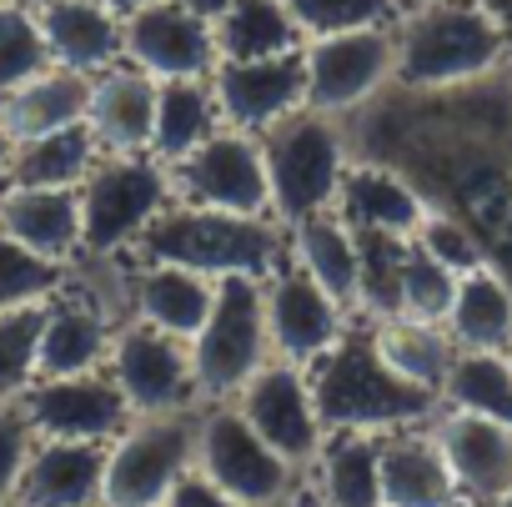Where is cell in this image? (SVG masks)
Masks as SVG:
<instances>
[{"instance_id": "ac0fdd59", "label": "cell", "mask_w": 512, "mask_h": 507, "mask_svg": "<svg viewBox=\"0 0 512 507\" xmlns=\"http://www.w3.org/2000/svg\"><path fill=\"white\" fill-rule=\"evenodd\" d=\"M432 437L452 467L462 507H497L507 497V487H512V427L507 422L437 407Z\"/></svg>"}, {"instance_id": "83f0119b", "label": "cell", "mask_w": 512, "mask_h": 507, "mask_svg": "<svg viewBox=\"0 0 512 507\" xmlns=\"http://www.w3.org/2000/svg\"><path fill=\"white\" fill-rule=\"evenodd\" d=\"M457 352H512V277L502 267H477L457 277L447 322Z\"/></svg>"}, {"instance_id": "f1b7e54d", "label": "cell", "mask_w": 512, "mask_h": 507, "mask_svg": "<svg viewBox=\"0 0 512 507\" xmlns=\"http://www.w3.org/2000/svg\"><path fill=\"white\" fill-rule=\"evenodd\" d=\"M86 96H91V76L46 66L26 86L0 96V126L11 131V141H31V136L76 126V121H86Z\"/></svg>"}, {"instance_id": "ba28073f", "label": "cell", "mask_w": 512, "mask_h": 507, "mask_svg": "<svg viewBox=\"0 0 512 507\" xmlns=\"http://www.w3.org/2000/svg\"><path fill=\"white\" fill-rule=\"evenodd\" d=\"M196 467V412L131 417L106 447L101 507H161L166 492Z\"/></svg>"}, {"instance_id": "9c48e42d", "label": "cell", "mask_w": 512, "mask_h": 507, "mask_svg": "<svg viewBox=\"0 0 512 507\" xmlns=\"http://www.w3.org/2000/svg\"><path fill=\"white\" fill-rule=\"evenodd\" d=\"M166 176H171V201L206 206V211H231V216H272L262 136H251V131L221 126L191 156L171 161Z\"/></svg>"}, {"instance_id": "9a60e30c", "label": "cell", "mask_w": 512, "mask_h": 507, "mask_svg": "<svg viewBox=\"0 0 512 507\" xmlns=\"http://www.w3.org/2000/svg\"><path fill=\"white\" fill-rule=\"evenodd\" d=\"M116 337V307L81 282V267L71 282L41 307V332H36V377H71V372H96L106 367ZM31 377V382H36Z\"/></svg>"}, {"instance_id": "836d02e7", "label": "cell", "mask_w": 512, "mask_h": 507, "mask_svg": "<svg viewBox=\"0 0 512 507\" xmlns=\"http://www.w3.org/2000/svg\"><path fill=\"white\" fill-rule=\"evenodd\" d=\"M437 407L492 417L512 427V352H457Z\"/></svg>"}, {"instance_id": "7bdbcfd3", "label": "cell", "mask_w": 512, "mask_h": 507, "mask_svg": "<svg viewBox=\"0 0 512 507\" xmlns=\"http://www.w3.org/2000/svg\"><path fill=\"white\" fill-rule=\"evenodd\" d=\"M487 6V16L497 21V31H502V41H507V51H512V0H482Z\"/></svg>"}, {"instance_id": "2e32d148", "label": "cell", "mask_w": 512, "mask_h": 507, "mask_svg": "<svg viewBox=\"0 0 512 507\" xmlns=\"http://www.w3.org/2000/svg\"><path fill=\"white\" fill-rule=\"evenodd\" d=\"M262 302H267V337H272V357L282 362H317L322 352H332L342 342V332L357 322L337 297H327L307 272H297L292 262L277 267L262 282Z\"/></svg>"}, {"instance_id": "74e56055", "label": "cell", "mask_w": 512, "mask_h": 507, "mask_svg": "<svg viewBox=\"0 0 512 507\" xmlns=\"http://www.w3.org/2000/svg\"><path fill=\"white\" fill-rule=\"evenodd\" d=\"M46 66H51V56H46L36 11H21V6L6 0V6H0V96L26 86Z\"/></svg>"}, {"instance_id": "5bb4252c", "label": "cell", "mask_w": 512, "mask_h": 507, "mask_svg": "<svg viewBox=\"0 0 512 507\" xmlns=\"http://www.w3.org/2000/svg\"><path fill=\"white\" fill-rule=\"evenodd\" d=\"M21 407L36 437H56V442H116L131 422V407L106 367L71 372V377H36L21 392Z\"/></svg>"}, {"instance_id": "c3c4849f", "label": "cell", "mask_w": 512, "mask_h": 507, "mask_svg": "<svg viewBox=\"0 0 512 507\" xmlns=\"http://www.w3.org/2000/svg\"><path fill=\"white\" fill-rule=\"evenodd\" d=\"M292 507H322V502H317V497H307V492H297V497H292Z\"/></svg>"}, {"instance_id": "ee69618b", "label": "cell", "mask_w": 512, "mask_h": 507, "mask_svg": "<svg viewBox=\"0 0 512 507\" xmlns=\"http://www.w3.org/2000/svg\"><path fill=\"white\" fill-rule=\"evenodd\" d=\"M11 151H16V141H11L6 126H0V191L11 186Z\"/></svg>"}, {"instance_id": "8fae6325", "label": "cell", "mask_w": 512, "mask_h": 507, "mask_svg": "<svg viewBox=\"0 0 512 507\" xmlns=\"http://www.w3.org/2000/svg\"><path fill=\"white\" fill-rule=\"evenodd\" d=\"M106 372L121 387L131 417H171V412H196V372H191V342L146 327L136 317L116 322Z\"/></svg>"}, {"instance_id": "603a6c76", "label": "cell", "mask_w": 512, "mask_h": 507, "mask_svg": "<svg viewBox=\"0 0 512 507\" xmlns=\"http://www.w3.org/2000/svg\"><path fill=\"white\" fill-rule=\"evenodd\" d=\"M382 507H462L452 467L432 437V422L382 432Z\"/></svg>"}, {"instance_id": "e575fe53", "label": "cell", "mask_w": 512, "mask_h": 507, "mask_svg": "<svg viewBox=\"0 0 512 507\" xmlns=\"http://www.w3.org/2000/svg\"><path fill=\"white\" fill-rule=\"evenodd\" d=\"M76 267H56L36 251H26L16 236L0 231V312H21V307H41L51 302Z\"/></svg>"}, {"instance_id": "f6af8a7d", "label": "cell", "mask_w": 512, "mask_h": 507, "mask_svg": "<svg viewBox=\"0 0 512 507\" xmlns=\"http://www.w3.org/2000/svg\"><path fill=\"white\" fill-rule=\"evenodd\" d=\"M181 6H186V11H196V16H206V21H216V16L231 6V0H181Z\"/></svg>"}, {"instance_id": "f5cc1de1", "label": "cell", "mask_w": 512, "mask_h": 507, "mask_svg": "<svg viewBox=\"0 0 512 507\" xmlns=\"http://www.w3.org/2000/svg\"><path fill=\"white\" fill-rule=\"evenodd\" d=\"M0 6H6V0H0Z\"/></svg>"}, {"instance_id": "60d3db41", "label": "cell", "mask_w": 512, "mask_h": 507, "mask_svg": "<svg viewBox=\"0 0 512 507\" xmlns=\"http://www.w3.org/2000/svg\"><path fill=\"white\" fill-rule=\"evenodd\" d=\"M31 447H36V427H31L21 397L0 402V502L16 497L21 472H26V462H31Z\"/></svg>"}, {"instance_id": "3957f363", "label": "cell", "mask_w": 512, "mask_h": 507, "mask_svg": "<svg viewBox=\"0 0 512 507\" xmlns=\"http://www.w3.org/2000/svg\"><path fill=\"white\" fill-rule=\"evenodd\" d=\"M307 382L327 432H397V427L432 422L437 412L432 392L402 382L382 362L367 322H352L332 352L307 362Z\"/></svg>"}, {"instance_id": "8d00e7d4", "label": "cell", "mask_w": 512, "mask_h": 507, "mask_svg": "<svg viewBox=\"0 0 512 507\" xmlns=\"http://www.w3.org/2000/svg\"><path fill=\"white\" fill-rule=\"evenodd\" d=\"M282 6L297 21L302 41L367 31V26H392L402 16V0H282Z\"/></svg>"}, {"instance_id": "52a82bcc", "label": "cell", "mask_w": 512, "mask_h": 507, "mask_svg": "<svg viewBox=\"0 0 512 507\" xmlns=\"http://www.w3.org/2000/svg\"><path fill=\"white\" fill-rule=\"evenodd\" d=\"M196 472L246 507H287L302 492V472L251 432L236 402H211L196 417Z\"/></svg>"}, {"instance_id": "7a4b0ae2", "label": "cell", "mask_w": 512, "mask_h": 507, "mask_svg": "<svg viewBox=\"0 0 512 507\" xmlns=\"http://www.w3.org/2000/svg\"><path fill=\"white\" fill-rule=\"evenodd\" d=\"M126 262H166L201 272L211 282L221 277H272L287 267V226L277 216H231L206 211L186 201H166L161 216L136 236Z\"/></svg>"}, {"instance_id": "816d5d0a", "label": "cell", "mask_w": 512, "mask_h": 507, "mask_svg": "<svg viewBox=\"0 0 512 507\" xmlns=\"http://www.w3.org/2000/svg\"><path fill=\"white\" fill-rule=\"evenodd\" d=\"M0 507H16V502H0Z\"/></svg>"}, {"instance_id": "7c38bea8", "label": "cell", "mask_w": 512, "mask_h": 507, "mask_svg": "<svg viewBox=\"0 0 512 507\" xmlns=\"http://www.w3.org/2000/svg\"><path fill=\"white\" fill-rule=\"evenodd\" d=\"M226 402H236V412L251 422V432L262 437L277 457H287L297 472L312 467V457H317L327 427H322V417H317V397H312L307 367L272 357V362L256 367V372L241 382V392L226 397Z\"/></svg>"}, {"instance_id": "d4e9b609", "label": "cell", "mask_w": 512, "mask_h": 507, "mask_svg": "<svg viewBox=\"0 0 512 507\" xmlns=\"http://www.w3.org/2000/svg\"><path fill=\"white\" fill-rule=\"evenodd\" d=\"M41 41L51 66L76 71V76H101L121 61V16L106 11L101 0H51L36 11Z\"/></svg>"}, {"instance_id": "e0dca14e", "label": "cell", "mask_w": 512, "mask_h": 507, "mask_svg": "<svg viewBox=\"0 0 512 507\" xmlns=\"http://www.w3.org/2000/svg\"><path fill=\"white\" fill-rule=\"evenodd\" d=\"M211 91H216V111L221 126L262 136L267 126H277L282 116L307 106V66L302 51L287 56H262V61H221L211 71Z\"/></svg>"}, {"instance_id": "f35d334b", "label": "cell", "mask_w": 512, "mask_h": 507, "mask_svg": "<svg viewBox=\"0 0 512 507\" xmlns=\"http://www.w3.org/2000/svg\"><path fill=\"white\" fill-rule=\"evenodd\" d=\"M412 246H422L427 257H432L437 267H447L452 277H467V272H477V267L492 262L487 246H482V236H477L462 216H452V211H442V206H432V211L422 216Z\"/></svg>"}, {"instance_id": "6da1fadb", "label": "cell", "mask_w": 512, "mask_h": 507, "mask_svg": "<svg viewBox=\"0 0 512 507\" xmlns=\"http://www.w3.org/2000/svg\"><path fill=\"white\" fill-rule=\"evenodd\" d=\"M402 91H462L512 71V51L482 0H422L392 21Z\"/></svg>"}, {"instance_id": "b9f144b4", "label": "cell", "mask_w": 512, "mask_h": 507, "mask_svg": "<svg viewBox=\"0 0 512 507\" xmlns=\"http://www.w3.org/2000/svg\"><path fill=\"white\" fill-rule=\"evenodd\" d=\"M161 507H246V502H236L231 492H221L216 482H206V477L191 467V472L166 492V502H161Z\"/></svg>"}, {"instance_id": "277c9868", "label": "cell", "mask_w": 512, "mask_h": 507, "mask_svg": "<svg viewBox=\"0 0 512 507\" xmlns=\"http://www.w3.org/2000/svg\"><path fill=\"white\" fill-rule=\"evenodd\" d=\"M262 161H267V186H272V216L282 226L332 211L342 171L352 161L347 121L302 106L262 131Z\"/></svg>"}, {"instance_id": "44dd1931", "label": "cell", "mask_w": 512, "mask_h": 507, "mask_svg": "<svg viewBox=\"0 0 512 507\" xmlns=\"http://www.w3.org/2000/svg\"><path fill=\"white\" fill-rule=\"evenodd\" d=\"M111 442H56L36 437L31 462L16 487V507H101Z\"/></svg>"}, {"instance_id": "484cf974", "label": "cell", "mask_w": 512, "mask_h": 507, "mask_svg": "<svg viewBox=\"0 0 512 507\" xmlns=\"http://www.w3.org/2000/svg\"><path fill=\"white\" fill-rule=\"evenodd\" d=\"M287 262L307 272L327 297H337L357 317V282H362V241L337 211H317L287 226Z\"/></svg>"}, {"instance_id": "f546056e", "label": "cell", "mask_w": 512, "mask_h": 507, "mask_svg": "<svg viewBox=\"0 0 512 507\" xmlns=\"http://www.w3.org/2000/svg\"><path fill=\"white\" fill-rule=\"evenodd\" d=\"M372 327V342H377V352H382V362L402 377V382H412V387H422V392H442V382H447V372H452V362H457V342H452V332L442 327V322H417V317H382V322H367Z\"/></svg>"}, {"instance_id": "f907efd6", "label": "cell", "mask_w": 512, "mask_h": 507, "mask_svg": "<svg viewBox=\"0 0 512 507\" xmlns=\"http://www.w3.org/2000/svg\"><path fill=\"white\" fill-rule=\"evenodd\" d=\"M402 6H422V0H402Z\"/></svg>"}, {"instance_id": "bcb514c9", "label": "cell", "mask_w": 512, "mask_h": 507, "mask_svg": "<svg viewBox=\"0 0 512 507\" xmlns=\"http://www.w3.org/2000/svg\"><path fill=\"white\" fill-rule=\"evenodd\" d=\"M101 6H106V11H116V16H131V11H141V6H146V0H101Z\"/></svg>"}, {"instance_id": "cb8c5ba5", "label": "cell", "mask_w": 512, "mask_h": 507, "mask_svg": "<svg viewBox=\"0 0 512 507\" xmlns=\"http://www.w3.org/2000/svg\"><path fill=\"white\" fill-rule=\"evenodd\" d=\"M0 231L16 236L26 251L81 267V201L76 191H46V186H6L0 191Z\"/></svg>"}, {"instance_id": "ab89813d", "label": "cell", "mask_w": 512, "mask_h": 507, "mask_svg": "<svg viewBox=\"0 0 512 507\" xmlns=\"http://www.w3.org/2000/svg\"><path fill=\"white\" fill-rule=\"evenodd\" d=\"M46 307V302H41ZM41 307L0 312V402H11L31 387L36 377V332H41Z\"/></svg>"}, {"instance_id": "ffe728a7", "label": "cell", "mask_w": 512, "mask_h": 507, "mask_svg": "<svg viewBox=\"0 0 512 507\" xmlns=\"http://www.w3.org/2000/svg\"><path fill=\"white\" fill-rule=\"evenodd\" d=\"M126 267V317L146 322V327H161L181 342H191L211 312V297H216V282L201 277V272H186V267H166V262H116Z\"/></svg>"}, {"instance_id": "4dcf8cb0", "label": "cell", "mask_w": 512, "mask_h": 507, "mask_svg": "<svg viewBox=\"0 0 512 507\" xmlns=\"http://www.w3.org/2000/svg\"><path fill=\"white\" fill-rule=\"evenodd\" d=\"M221 131L216 91L206 81H156V126H151V156L161 166L191 156L206 136Z\"/></svg>"}, {"instance_id": "4fadbf2b", "label": "cell", "mask_w": 512, "mask_h": 507, "mask_svg": "<svg viewBox=\"0 0 512 507\" xmlns=\"http://www.w3.org/2000/svg\"><path fill=\"white\" fill-rule=\"evenodd\" d=\"M121 61L151 81H206L221 66L211 21L181 0H146L141 11L121 16Z\"/></svg>"}, {"instance_id": "7402d4cb", "label": "cell", "mask_w": 512, "mask_h": 507, "mask_svg": "<svg viewBox=\"0 0 512 507\" xmlns=\"http://www.w3.org/2000/svg\"><path fill=\"white\" fill-rule=\"evenodd\" d=\"M86 126L101 151L121 156H151V126H156V81L136 71L131 61H116L111 71L91 76L86 96Z\"/></svg>"}, {"instance_id": "5b68a950", "label": "cell", "mask_w": 512, "mask_h": 507, "mask_svg": "<svg viewBox=\"0 0 512 507\" xmlns=\"http://www.w3.org/2000/svg\"><path fill=\"white\" fill-rule=\"evenodd\" d=\"M76 201H81V267H111L126 262L136 236L171 201V176L156 156L101 151L86 181L76 186Z\"/></svg>"}, {"instance_id": "7dc6e473", "label": "cell", "mask_w": 512, "mask_h": 507, "mask_svg": "<svg viewBox=\"0 0 512 507\" xmlns=\"http://www.w3.org/2000/svg\"><path fill=\"white\" fill-rule=\"evenodd\" d=\"M11 6H21V11H46L51 0H11Z\"/></svg>"}, {"instance_id": "d590c367", "label": "cell", "mask_w": 512, "mask_h": 507, "mask_svg": "<svg viewBox=\"0 0 512 507\" xmlns=\"http://www.w3.org/2000/svg\"><path fill=\"white\" fill-rule=\"evenodd\" d=\"M457 277L447 267H437L422 246H402L397 262V317H417V322H447Z\"/></svg>"}, {"instance_id": "4316f807", "label": "cell", "mask_w": 512, "mask_h": 507, "mask_svg": "<svg viewBox=\"0 0 512 507\" xmlns=\"http://www.w3.org/2000/svg\"><path fill=\"white\" fill-rule=\"evenodd\" d=\"M382 432H327L312 467H307V497L322 507H382V462H377Z\"/></svg>"}, {"instance_id": "d6986e66", "label": "cell", "mask_w": 512, "mask_h": 507, "mask_svg": "<svg viewBox=\"0 0 512 507\" xmlns=\"http://www.w3.org/2000/svg\"><path fill=\"white\" fill-rule=\"evenodd\" d=\"M352 231H367V236H397V241H412L422 216L432 211L427 196L387 161H372V156H352L347 171H342V186H337V206H332Z\"/></svg>"}, {"instance_id": "30bf717a", "label": "cell", "mask_w": 512, "mask_h": 507, "mask_svg": "<svg viewBox=\"0 0 512 507\" xmlns=\"http://www.w3.org/2000/svg\"><path fill=\"white\" fill-rule=\"evenodd\" d=\"M307 66V106L337 121H352L367 111L397 76V41L392 26H367V31H342V36H317L302 46Z\"/></svg>"}, {"instance_id": "8992f818", "label": "cell", "mask_w": 512, "mask_h": 507, "mask_svg": "<svg viewBox=\"0 0 512 507\" xmlns=\"http://www.w3.org/2000/svg\"><path fill=\"white\" fill-rule=\"evenodd\" d=\"M272 362V337H267V302H262V277H221L211 312L201 332L191 337V372L196 392L206 402H226L241 392V382Z\"/></svg>"}, {"instance_id": "db71d44e", "label": "cell", "mask_w": 512, "mask_h": 507, "mask_svg": "<svg viewBox=\"0 0 512 507\" xmlns=\"http://www.w3.org/2000/svg\"><path fill=\"white\" fill-rule=\"evenodd\" d=\"M287 507H292V502H287Z\"/></svg>"}, {"instance_id": "d6a6232c", "label": "cell", "mask_w": 512, "mask_h": 507, "mask_svg": "<svg viewBox=\"0 0 512 507\" xmlns=\"http://www.w3.org/2000/svg\"><path fill=\"white\" fill-rule=\"evenodd\" d=\"M211 31H216L221 61H262V56H287L307 46L282 0H231L211 21Z\"/></svg>"}, {"instance_id": "681fc988", "label": "cell", "mask_w": 512, "mask_h": 507, "mask_svg": "<svg viewBox=\"0 0 512 507\" xmlns=\"http://www.w3.org/2000/svg\"><path fill=\"white\" fill-rule=\"evenodd\" d=\"M497 507H512V487H507V497H502V502H497Z\"/></svg>"}, {"instance_id": "1f68e13d", "label": "cell", "mask_w": 512, "mask_h": 507, "mask_svg": "<svg viewBox=\"0 0 512 507\" xmlns=\"http://www.w3.org/2000/svg\"><path fill=\"white\" fill-rule=\"evenodd\" d=\"M101 146L91 136L86 121L16 141L11 151V186H46V191H76L86 181V171L96 166Z\"/></svg>"}]
</instances>
